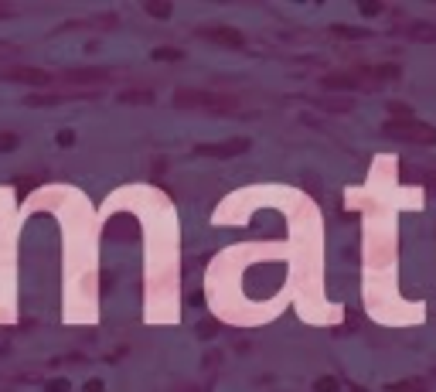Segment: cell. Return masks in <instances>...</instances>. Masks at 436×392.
I'll list each match as a JSON object with an SVG mask.
<instances>
[{
	"label": "cell",
	"instance_id": "1",
	"mask_svg": "<svg viewBox=\"0 0 436 392\" xmlns=\"http://www.w3.org/2000/svg\"><path fill=\"white\" fill-rule=\"evenodd\" d=\"M174 106L177 110H215V113H229L236 110V96L225 92H208V89H177L174 92Z\"/></svg>",
	"mask_w": 436,
	"mask_h": 392
},
{
	"label": "cell",
	"instance_id": "2",
	"mask_svg": "<svg viewBox=\"0 0 436 392\" xmlns=\"http://www.w3.org/2000/svg\"><path fill=\"white\" fill-rule=\"evenodd\" d=\"M382 133L385 137H396V140H406V144H423V147H430L436 144V126L430 123H419V119H389L385 126H382Z\"/></svg>",
	"mask_w": 436,
	"mask_h": 392
},
{
	"label": "cell",
	"instance_id": "3",
	"mask_svg": "<svg viewBox=\"0 0 436 392\" xmlns=\"http://www.w3.org/2000/svg\"><path fill=\"white\" fill-rule=\"evenodd\" d=\"M249 151V140L238 137V140H222V144H198L195 154L198 157H215V160H229V157H238Z\"/></svg>",
	"mask_w": 436,
	"mask_h": 392
},
{
	"label": "cell",
	"instance_id": "4",
	"mask_svg": "<svg viewBox=\"0 0 436 392\" xmlns=\"http://www.w3.org/2000/svg\"><path fill=\"white\" fill-rule=\"evenodd\" d=\"M198 35L208 41H218V44H229V48H242L245 44V35L236 31V28H229V24H204V28H198Z\"/></svg>",
	"mask_w": 436,
	"mask_h": 392
},
{
	"label": "cell",
	"instance_id": "5",
	"mask_svg": "<svg viewBox=\"0 0 436 392\" xmlns=\"http://www.w3.org/2000/svg\"><path fill=\"white\" fill-rule=\"evenodd\" d=\"M116 72L113 69H96V65H89V69H69L65 72V82H76V85H89V82H103V78H113Z\"/></svg>",
	"mask_w": 436,
	"mask_h": 392
},
{
	"label": "cell",
	"instance_id": "6",
	"mask_svg": "<svg viewBox=\"0 0 436 392\" xmlns=\"http://www.w3.org/2000/svg\"><path fill=\"white\" fill-rule=\"evenodd\" d=\"M99 92H48V96H28V106H58L72 99H96Z\"/></svg>",
	"mask_w": 436,
	"mask_h": 392
},
{
	"label": "cell",
	"instance_id": "7",
	"mask_svg": "<svg viewBox=\"0 0 436 392\" xmlns=\"http://www.w3.org/2000/svg\"><path fill=\"white\" fill-rule=\"evenodd\" d=\"M355 76H372V78H382V82H399V78H402V65H396V62H382V65H361Z\"/></svg>",
	"mask_w": 436,
	"mask_h": 392
},
{
	"label": "cell",
	"instance_id": "8",
	"mask_svg": "<svg viewBox=\"0 0 436 392\" xmlns=\"http://www.w3.org/2000/svg\"><path fill=\"white\" fill-rule=\"evenodd\" d=\"M7 76L14 78V82H28V85H51V72H44V69H28V65H21V69H10Z\"/></svg>",
	"mask_w": 436,
	"mask_h": 392
},
{
	"label": "cell",
	"instance_id": "9",
	"mask_svg": "<svg viewBox=\"0 0 436 392\" xmlns=\"http://www.w3.org/2000/svg\"><path fill=\"white\" fill-rule=\"evenodd\" d=\"M119 103H126V106H150L154 92L150 89H126V92H119Z\"/></svg>",
	"mask_w": 436,
	"mask_h": 392
},
{
	"label": "cell",
	"instance_id": "10",
	"mask_svg": "<svg viewBox=\"0 0 436 392\" xmlns=\"http://www.w3.org/2000/svg\"><path fill=\"white\" fill-rule=\"evenodd\" d=\"M426 379H419V375H412V379H399V382H389L385 392H426Z\"/></svg>",
	"mask_w": 436,
	"mask_h": 392
},
{
	"label": "cell",
	"instance_id": "11",
	"mask_svg": "<svg viewBox=\"0 0 436 392\" xmlns=\"http://www.w3.org/2000/svg\"><path fill=\"white\" fill-rule=\"evenodd\" d=\"M358 76H324V89H358Z\"/></svg>",
	"mask_w": 436,
	"mask_h": 392
},
{
	"label": "cell",
	"instance_id": "12",
	"mask_svg": "<svg viewBox=\"0 0 436 392\" xmlns=\"http://www.w3.org/2000/svg\"><path fill=\"white\" fill-rule=\"evenodd\" d=\"M181 58H184V51H181V48H171V44L154 48V62H181Z\"/></svg>",
	"mask_w": 436,
	"mask_h": 392
},
{
	"label": "cell",
	"instance_id": "13",
	"mask_svg": "<svg viewBox=\"0 0 436 392\" xmlns=\"http://www.w3.org/2000/svg\"><path fill=\"white\" fill-rule=\"evenodd\" d=\"M341 386H338V379L334 375H320L317 382H314V392H338Z\"/></svg>",
	"mask_w": 436,
	"mask_h": 392
},
{
	"label": "cell",
	"instance_id": "14",
	"mask_svg": "<svg viewBox=\"0 0 436 392\" xmlns=\"http://www.w3.org/2000/svg\"><path fill=\"white\" fill-rule=\"evenodd\" d=\"M331 31L341 35V38H365V35H368V31H361V28H348V24H334Z\"/></svg>",
	"mask_w": 436,
	"mask_h": 392
},
{
	"label": "cell",
	"instance_id": "15",
	"mask_svg": "<svg viewBox=\"0 0 436 392\" xmlns=\"http://www.w3.org/2000/svg\"><path fill=\"white\" fill-rule=\"evenodd\" d=\"M17 144H21V137H17V133H0V154L17 151Z\"/></svg>",
	"mask_w": 436,
	"mask_h": 392
},
{
	"label": "cell",
	"instance_id": "16",
	"mask_svg": "<svg viewBox=\"0 0 436 392\" xmlns=\"http://www.w3.org/2000/svg\"><path fill=\"white\" fill-rule=\"evenodd\" d=\"M198 334H201V338H211V334H218V321H211V317H208V321H201V324H198Z\"/></svg>",
	"mask_w": 436,
	"mask_h": 392
},
{
	"label": "cell",
	"instance_id": "17",
	"mask_svg": "<svg viewBox=\"0 0 436 392\" xmlns=\"http://www.w3.org/2000/svg\"><path fill=\"white\" fill-rule=\"evenodd\" d=\"M147 14H154V17H171V3H147Z\"/></svg>",
	"mask_w": 436,
	"mask_h": 392
},
{
	"label": "cell",
	"instance_id": "18",
	"mask_svg": "<svg viewBox=\"0 0 436 392\" xmlns=\"http://www.w3.org/2000/svg\"><path fill=\"white\" fill-rule=\"evenodd\" d=\"M222 361H225V358H222V352H211V355H208V358H204V372H211L215 365L222 368Z\"/></svg>",
	"mask_w": 436,
	"mask_h": 392
},
{
	"label": "cell",
	"instance_id": "19",
	"mask_svg": "<svg viewBox=\"0 0 436 392\" xmlns=\"http://www.w3.org/2000/svg\"><path fill=\"white\" fill-rule=\"evenodd\" d=\"M44 392H69V382H65V379H55V382L44 386Z\"/></svg>",
	"mask_w": 436,
	"mask_h": 392
},
{
	"label": "cell",
	"instance_id": "20",
	"mask_svg": "<svg viewBox=\"0 0 436 392\" xmlns=\"http://www.w3.org/2000/svg\"><path fill=\"white\" fill-rule=\"evenodd\" d=\"M72 140H76L72 130H62V133H58V144H62V147H72Z\"/></svg>",
	"mask_w": 436,
	"mask_h": 392
},
{
	"label": "cell",
	"instance_id": "21",
	"mask_svg": "<svg viewBox=\"0 0 436 392\" xmlns=\"http://www.w3.org/2000/svg\"><path fill=\"white\" fill-rule=\"evenodd\" d=\"M82 392H106L103 389V382H99V379H92V382H85V389Z\"/></svg>",
	"mask_w": 436,
	"mask_h": 392
},
{
	"label": "cell",
	"instance_id": "22",
	"mask_svg": "<svg viewBox=\"0 0 436 392\" xmlns=\"http://www.w3.org/2000/svg\"><path fill=\"white\" fill-rule=\"evenodd\" d=\"M7 348H10V345H7V338H0V358L7 355Z\"/></svg>",
	"mask_w": 436,
	"mask_h": 392
},
{
	"label": "cell",
	"instance_id": "23",
	"mask_svg": "<svg viewBox=\"0 0 436 392\" xmlns=\"http://www.w3.org/2000/svg\"><path fill=\"white\" fill-rule=\"evenodd\" d=\"M430 185H433V188H436V174H430Z\"/></svg>",
	"mask_w": 436,
	"mask_h": 392
},
{
	"label": "cell",
	"instance_id": "24",
	"mask_svg": "<svg viewBox=\"0 0 436 392\" xmlns=\"http://www.w3.org/2000/svg\"><path fill=\"white\" fill-rule=\"evenodd\" d=\"M351 392H365V389H351Z\"/></svg>",
	"mask_w": 436,
	"mask_h": 392
}]
</instances>
